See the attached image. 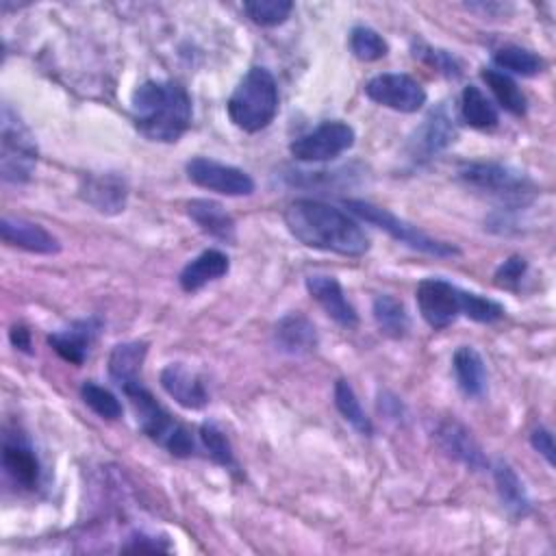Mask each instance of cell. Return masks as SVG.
Returning a JSON list of instances; mask_svg holds the SVG:
<instances>
[{"instance_id":"4","label":"cell","mask_w":556,"mask_h":556,"mask_svg":"<svg viewBox=\"0 0 556 556\" xmlns=\"http://www.w3.org/2000/svg\"><path fill=\"white\" fill-rule=\"evenodd\" d=\"M122 391L128 397L137 424L148 439L165 447L176 458H187L195 452L191 430L182 426L178 419H174L172 413L161 402H156V397L141 382L128 384Z\"/></svg>"},{"instance_id":"16","label":"cell","mask_w":556,"mask_h":556,"mask_svg":"<svg viewBox=\"0 0 556 556\" xmlns=\"http://www.w3.org/2000/svg\"><path fill=\"white\" fill-rule=\"evenodd\" d=\"M102 321L98 317H87L70 324L63 330H56L48 334V345L67 363L72 365H83L85 358L89 356V348L100 334Z\"/></svg>"},{"instance_id":"32","label":"cell","mask_w":556,"mask_h":556,"mask_svg":"<svg viewBox=\"0 0 556 556\" xmlns=\"http://www.w3.org/2000/svg\"><path fill=\"white\" fill-rule=\"evenodd\" d=\"M350 50L358 61H378L382 56H387L389 52V43L384 41V37L369 28V26H354L350 30Z\"/></svg>"},{"instance_id":"26","label":"cell","mask_w":556,"mask_h":556,"mask_svg":"<svg viewBox=\"0 0 556 556\" xmlns=\"http://www.w3.org/2000/svg\"><path fill=\"white\" fill-rule=\"evenodd\" d=\"M371 313H374L376 326L380 328V332L384 337L404 339L408 334L410 319H408V313H406V306L402 300H397L389 293H380L374 298Z\"/></svg>"},{"instance_id":"24","label":"cell","mask_w":556,"mask_h":556,"mask_svg":"<svg viewBox=\"0 0 556 556\" xmlns=\"http://www.w3.org/2000/svg\"><path fill=\"white\" fill-rule=\"evenodd\" d=\"M458 389L467 397H482L486 391V367L480 352L471 345H460L452 356Z\"/></svg>"},{"instance_id":"15","label":"cell","mask_w":556,"mask_h":556,"mask_svg":"<svg viewBox=\"0 0 556 556\" xmlns=\"http://www.w3.org/2000/svg\"><path fill=\"white\" fill-rule=\"evenodd\" d=\"M2 467L7 476L22 489H35L41 478V465L22 434H4L2 439Z\"/></svg>"},{"instance_id":"25","label":"cell","mask_w":556,"mask_h":556,"mask_svg":"<svg viewBox=\"0 0 556 556\" xmlns=\"http://www.w3.org/2000/svg\"><path fill=\"white\" fill-rule=\"evenodd\" d=\"M493 482H495V491L500 495L502 506L513 517H526L530 513L532 502L528 497V491L521 478L517 476V471L506 460H497L493 465Z\"/></svg>"},{"instance_id":"20","label":"cell","mask_w":556,"mask_h":556,"mask_svg":"<svg viewBox=\"0 0 556 556\" xmlns=\"http://www.w3.org/2000/svg\"><path fill=\"white\" fill-rule=\"evenodd\" d=\"M274 343L280 352L300 356V354L313 352L319 343V337H317L315 324L304 313L295 311L278 319L274 328Z\"/></svg>"},{"instance_id":"13","label":"cell","mask_w":556,"mask_h":556,"mask_svg":"<svg viewBox=\"0 0 556 556\" xmlns=\"http://www.w3.org/2000/svg\"><path fill=\"white\" fill-rule=\"evenodd\" d=\"M306 291L311 298L324 308V313L337 321L343 328H354L358 324V313L356 308L348 302L343 287L334 276L326 274H311L306 278Z\"/></svg>"},{"instance_id":"8","label":"cell","mask_w":556,"mask_h":556,"mask_svg":"<svg viewBox=\"0 0 556 556\" xmlns=\"http://www.w3.org/2000/svg\"><path fill=\"white\" fill-rule=\"evenodd\" d=\"M354 128L341 119L321 122L315 130L291 141L289 152L293 159L304 163L332 161L354 146Z\"/></svg>"},{"instance_id":"14","label":"cell","mask_w":556,"mask_h":556,"mask_svg":"<svg viewBox=\"0 0 556 556\" xmlns=\"http://www.w3.org/2000/svg\"><path fill=\"white\" fill-rule=\"evenodd\" d=\"M437 443L439 447L450 456L454 458L456 463L465 465L467 469H473V471H482L489 467V460L480 447V443L473 439V434L460 424V421H454V419H447L443 421L439 428H437Z\"/></svg>"},{"instance_id":"36","label":"cell","mask_w":556,"mask_h":556,"mask_svg":"<svg viewBox=\"0 0 556 556\" xmlns=\"http://www.w3.org/2000/svg\"><path fill=\"white\" fill-rule=\"evenodd\" d=\"M415 56H419L424 63H428L430 67H434L437 72H441V74L447 76V78H458V76L463 74L460 63H458L456 56H454L452 52H447V50L419 43V46L415 48Z\"/></svg>"},{"instance_id":"29","label":"cell","mask_w":556,"mask_h":556,"mask_svg":"<svg viewBox=\"0 0 556 556\" xmlns=\"http://www.w3.org/2000/svg\"><path fill=\"white\" fill-rule=\"evenodd\" d=\"M493 63L497 65L500 72L504 70V74H517V76H536L545 67V61L536 52L521 46H504L495 50Z\"/></svg>"},{"instance_id":"35","label":"cell","mask_w":556,"mask_h":556,"mask_svg":"<svg viewBox=\"0 0 556 556\" xmlns=\"http://www.w3.org/2000/svg\"><path fill=\"white\" fill-rule=\"evenodd\" d=\"M463 315L478 321V324H493V321H497L506 315V308L500 302L491 300V298L465 291V295H463Z\"/></svg>"},{"instance_id":"5","label":"cell","mask_w":556,"mask_h":556,"mask_svg":"<svg viewBox=\"0 0 556 556\" xmlns=\"http://www.w3.org/2000/svg\"><path fill=\"white\" fill-rule=\"evenodd\" d=\"M345 208L356 215L358 219L384 230L387 235H391L395 241L417 250V252H424L428 256H434V258H450V256H458L460 250L447 241H439L430 235H426L421 228L413 226L410 222L393 215L389 208H382L374 202H367V200H345L343 202Z\"/></svg>"},{"instance_id":"18","label":"cell","mask_w":556,"mask_h":556,"mask_svg":"<svg viewBox=\"0 0 556 556\" xmlns=\"http://www.w3.org/2000/svg\"><path fill=\"white\" fill-rule=\"evenodd\" d=\"M80 195L98 213L115 215L126 206L128 187L126 180L117 174H89L83 178Z\"/></svg>"},{"instance_id":"39","label":"cell","mask_w":556,"mask_h":556,"mask_svg":"<svg viewBox=\"0 0 556 556\" xmlns=\"http://www.w3.org/2000/svg\"><path fill=\"white\" fill-rule=\"evenodd\" d=\"M169 543L165 539H156L150 534H132L126 545H122V552H167Z\"/></svg>"},{"instance_id":"19","label":"cell","mask_w":556,"mask_h":556,"mask_svg":"<svg viewBox=\"0 0 556 556\" xmlns=\"http://www.w3.org/2000/svg\"><path fill=\"white\" fill-rule=\"evenodd\" d=\"M161 387L182 408L200 410L208 404V391L202 378L180 363H169L167 367H163Z\"/></svg>"},{"instance_id":"28","label":"cell","mask_w":556,"mask_h":556,"mask_svg":"<svg viewBox=\"0 0 556 556\" xmlns=\"http://www.w3.org/2000/svg\"><path fill=\"white\" fill-rule=\"evenodd\" d=\"M480 74H482V80L486 83V87L491 89L493 98L497 100V104L504 111H508V113H513L517 117L526 115L528 100H526L523 91L517 87V83L508 74L495 70V67H484Z\"/></svg>"},{"instance_id":"27","label":"cell","mask_w":556,"mask_h":556,"mask_svg":"<svg viewBox=\"0 0 556 556\" xmlns=\"http://www.w3.org/2000/svg\"><path fill=\"white\" fill-rule=\"evenodd\" d=\"M460 115L465 124L478 130H491L500 122L497 106L482 93L480 87L467 85L460 93Z\"/></svg>"},{"instance_id":"6","label":"cell","mask_w":556,"mask_h":556,"mask_svg":"<svg viewBox=\"0 0 556 556\" xmlns=\"http://www.w3.org/2000/svg\"><path fill=\"white\" fill-rule=\"evenodd\" d=\"M458 178L467 187L484 191L510 206L526 204L534 195L532 180L523 172L504 163H493V161L465 163L458 167Z\"/></svg>"},{"instance_id":"1","label":"cell","mask_w":556,"mask_h":556,"mask_svg":"<svg viewBox=\"0 0 556 556\" xmlns=\"http://www.w3.org/2000/svg\"><path fill=\"white\" fill-rule=\"evenodd\" d=\"M285 226L306 248L341 256H363L369 237L354 217L319 200L302 198L285 208Z\"/></svg>"},{"instance_id":"12","label":"cell","mask_w":556,"mask_h":556,"mask_svg":"<svg viewBox=\"0 0 556 556\" xmlns=\"http://www.w3.org/2000/svg\"><path fill=\"white\" fill-rule=\"evenodd\" d=\"M454 139H456L454 117L450 115L447 106L441 104L434 111H430L424 124L415 130L410 139V154L417 161L430 159L441 150H445L450 143H454Z\"/></svg>"},{"instance_id":"11","label":"cell","mask_w":556,"mask_h":556,"mask_svg":"<svg viewBox=\"0 0 556 556\" xmlns=\"http://www.w3.org/2000/svg\"><path fill=\"white\" fill-rule=\"evenodd\" d=\"M187 176L198 187H204L208 191L222 193V195H250L254 193V180L248 172L226 165L206 156H193L185 165Z\"/></svg>"},{"instance_id":"7","label":"cell","mask_w":556,"mask_h":556,"mask_svg":"<svg viewBox=\"0 0 556 556\" xmlns=\"http://www.w3.org/2000/svg\"><path fill=\"white\" fill-rule=\"evenodd\" d=\"M0 119V176L4 182L22 185L35 172L37 146L26 124L9 104L2 106Z\"/></svg>"},{"instance_id":"22","label":"cell","mask_w":556,"mask_h":556,"mask_svg":"<svg viewBox=\"0 0 556 556\" xmlns=\"http://www.w3.org/2000/svg\"><path fill=\"white\" fill-rule=\"evenodd\" d=\"M230 258L222 250H204L195 258H191L178 274L180 289L187 293H195L213 280H219L228 274Z\"/></svg>"},{"instance_id":"30","label":"cell","mask_w":556,"mask_h":556,"mask_svg":"<svg viewBox=\"0 0 556 556\" xmlns=\"http://www.w3.org/2000/svg\"><path fill=\"white\" fill-rule=\"evenodd\" d=\"M332 397H334V406H337V410L341 413V417H343L356 432H361V434H365V437H371V434H374V424H371V419L365 415V410H363V406H361V402H358V397H356V393H354V389H352V384H350L348 380L339 378V380L334 382Z\"/></svg>"},{"instance_id":"40","label":"cell","mask_w":556,"mask_h":556,"mask_svg":"<svg viewBox=\"0 0 556 556\" xmlns=\"http://www.w3.org/2000/svg\"><path fill=\"white\" fill-rule=\"evenodd\" d=\"M9 341L15 350H20L24 354L33 352V337H30V330L24 324H13L9 328Z\"/></svg>"},{"instance_id":"37","label":"cell","mask_w":556,"mask_h":556,"mask_svg":"<svg viewBox=\"0 0 556 556\" xmlns=\"http://www.w3.org/2000/svg\"><path fill=\"white\" fill-rule=\"evenodd\" d=\"M528 271V261L523 256H508L497 269H495V285L502 289H517Z\"/></svg>"},{"instance_id":"33","label":"cell","mask_w":556,"mask_h":556,"mask_svg":"<svg viewBox=\"0 0 556 556\" xmlns=\"http://www.w3.org/2000/svg\"><path fill=\"white\" fill-rule=\"evenodd\" d=\"M80 397L102 419L115 421V419L122 417L119 400L106 387H102V384H98L93 380H85L80 384Z\"/></svg>"},{"instance_id":"21","label":"cell","mask_w":556,"mask_h":556,"mask_svg":"<svg viewBox=\"0 0 556 556\" xmlns=\"http://www.w3.org/2000/svg\"><path fill=\"white\" fill-rule=\"evenodd\" d=\"M187 215L189 219L208 237L224 241V243H235L237 239V226L232 215L215 200L198 198L187 202Z\"/></svg>"},{"instance_id":"17","label":"cell","mask_w":556,"mask_h":556,"mask_svg":"<svg viewBox=\"0 0 556 556\" xmlns=\"http://www.w3.org/2000/svg\"><path fill=\"white\" fill-rule=\"evenodd\" d=\"M0 237L4 243L22 248L33 254H56L61 252L59 239L41 224L4 215L0 219Z\"/></svg>"},{"instance_id":"31","label":"cell","mask_w":556,"mask_h":556,"mask_svg":"<svg viewBox=\"0 0 556 556\" xmlns=\"http://www.w3.org/2000/svg\"><path fill=\"white\" fill-rule=\"evenodd\" d=\"M243 11L254 24L271 28V26H280L289 20V15L293 11V2H289V0H248V2H243Z\"/></svg>"},{"instance_id":"2","label":"cell","mask_w":556,"mask_h":556,"mask_svg":"<svg viewBox=\"0 0 556 556\" xmlns=\"http://www.w3.org/2000/svg\"><path fill=\"white\" fill-rule=\"evenodd\" d=\"M135 128L150 141L174 143L191 126V96L176 80H146L130 96Z\"/></svg>"},{"instance_id":"23","label":"cell","mask_w":556,"mask_h":556,"mask_svg":"<svg viewBox=\"0 0 556 556\" xmlns=\"http://www.w3.org/2000/svg\"><path fill=\"white\" fill-rule=\"evenodd\" d=\"M148 354L146 341H126L117 343L109 354V376L119 387L126 389L128 384L141 382V367Z\"/></svg>"},{"instance_id":"9","label":"cell","mask_w":556,"mask_h":556,"mask_svg":"<svg viewBox=\"0 0 556 556\" xmlns=\"http://www.w3.org/2000/svg\"><path fill=\"white\" fill-rule=\"evenodd\" d=\"M463 295L465 291L443 278H424L417 285L415 300L424 321L434 328L443 330L463 315Z\"/></svg>"},{"instance_id":"34","label":"cell","mask_w":556,"mask_h":556,"mask_svg":"<svg viewBox=\"0 0 556 556\" xmlns=\"http://www.w3.org/2000/svg\"><path fill=\"white\" fill-rule=\"evenodd\" d=\"M200 441H202L204 450L208 452V456H211L217 465H222V467H226V469L237 467L232 445H230L228 437L224 434V430H222L217 424L204 421V424L200 426Z\"/></svg>"},{"instance_id":"3","label":"cell","mask_w":556,"mask_h":556,"mask_svg":"<svg viewBox=\"0 0 556 556\" xmlns=\"http://www.w3.org/2000/svg\"><path fill=\"white\" fill-rule=\"evenodd\" d=\"M226 111L230 122L245 132L267 128L278 113V85L271 72L261 65L250 67L230 93Z\"/></svg>"},{"instance_id":"38","label":"cell","mask_w":556,"mask_h":556,"mask_svg":"<svg viewBox=\"0 0 556 556\" xmlns=\"http://www.w3.org/2000/svg\"><path fill=\"white\" fill-rule=\"evenodd\" d=\"M530 445L547 460L549 467H554V463H556V447H554V437H552V432L547 428H543V426L534 428L530 432Z\"/></svg>"},{"instance_id":"10","label":"cell","mask_w":556,"mask_h":556,"mask_svg":"<svg viewBox=\"0 0 556 556\" xmlns=\"http://www.w3.org/2000/svg\"><path fill=\"white\" fill-rule=\"evenodd\" d=\"M365 96L400 113H417L426 104V89L408 74H378L365 83Z\"/></svg>"}]
</instances>
